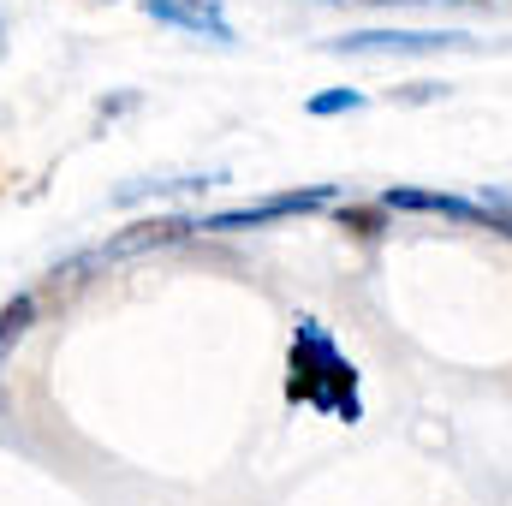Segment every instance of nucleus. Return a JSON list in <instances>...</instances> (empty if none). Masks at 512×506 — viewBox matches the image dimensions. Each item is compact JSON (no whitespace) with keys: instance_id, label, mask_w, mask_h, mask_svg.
<instances>
[{"instance_id":"nucleus-3","label":"nucleus","mask_w":512,"mask_h":506,"mask_svg":"<svg viewBox=\"0 0 512 506\" xmlns=\"http://www.w3.org/2000/svg\"><path fill=\"white\" fill-rule=\"evenodd\" d=\"M155 24H173V30H191V36H209V42H221V48H233L239 42V30L227 24V12H221V0H137Z\"/></svg>"},{"instance_id":"nucleus-5","label":"nucleus","mask_w":512,"mask_h":506,"mask_svg":"<svg viewBox=\"0 0 512 506\" xmlns=\"http://www.w3.org/2000/svg\"><path fill=\"white\" fill-rule=\"evenodd\" d=\"M30 316H36V298H12L6 310H0V358L12 352V340L30 328Z\"/></svg>"},{"instance_id":"nucleus-6","label":"nucleus","mask_w":512,"mask_h":506,"mask_svg":"<svg viewBox=\"0 0 512 506\" xmlns=\"http://www.w3.org/2000/svg\"><path fill=\"white\" fill-rule=\"evenodd\" d=\"M352 108H364V90H322V96H310L316 120H334V114H352Z\"/></svg>"},{"instance_id":"nucleus-4","label":"nucleus","mask_w":512,"mask_h":506,"mask_svg":"<svg viewBox=\"0 0 512 506\" xmlns=\"http://www.w3.org/2000/svg\"><path fill=\"white\" fill-rule=\"evenodd\" d=\"M215 185H227V167H215V173H155V179H131L114 191V203L131 209V203H143V197H173V191H215Z\"/></svg>"},{"instance_id":"nucleus-1","label":"nucleus","mask_w":512,"mask_h":506,"mask_svg":"<svg viewBox=\"0 0 512 506\" xmlns=\"http://www.w3.org/2000/svg\"><path fill=\"white\" fill-rule=\"evenodd\" d=\"M286 393L304 399V405H316V411H334L340 423L364 417V405H358V370H352V358L334 346V334L316 316L292 322V381H286Z\"/></svg>"},{"instance_id":"nucleus-2","label":"nucleus","mask_w":512,"mask_h":506,"mask_svg":"<svg viewBox=\"0 0 512 506\" xmlns=\"http://www.w3.org/2000/svg\"><path fill=\"white\" fill-rule=\"evenodd\" d=\"M441 48H471L465 30H352L334 42V54H441Z\"/></svg>"}]
</instances>
